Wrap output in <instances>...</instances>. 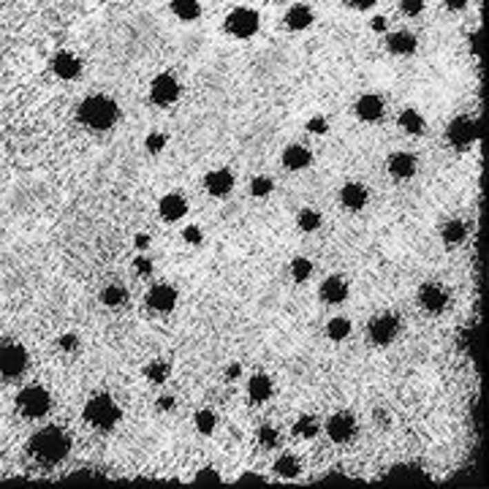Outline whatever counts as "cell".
Segmentation results:
<instances>
[{
	"label": "cell",
	"instance_id": "obj_24",
	"mask_svg": "<svg viewBox=\"0 0 489 489\" xmlns=\"http://www.w3.org/2000/svg\"><path fill=\"white\" fill-rule=\"evenodd\" d=\"M275 473L283 476V479H297L302 473V462L294 457V454H283L277 462H275Z\"/></svg>",
	"mask_w": 489,
	"mask_h": 489
},
{
	"label": "cell",
	"instance_id": "obj_29",
	"mask_svg": "<svg viewBox=\"0 0 489 489\" xmlns=\"http://www.w3.org/2000/svg\"><path fill=\"white\" fill-rule=\"evenodd\" d=\"M101 299H103V305L117 308V305H123V302L128 299V291H126L123 286H106L103 294H101Z\"/></svg>",
	"mask_w": 489,
	"mask_h": 489
},
{
	"label": "cell",
	"instance_id": "obj_30",
	"mask_svg": "<svg viewBox=\"0 0 489 489\" xmlns=\"http://www.w3.org/2000/svg\"><path fill=\"white\" fill-rule=\"evenodd\" d=\"M169 370H172V367H169L166 361L155 359V361H150V364H147V370H144V372H147V378H150L152 383H163V381L169 378Z\"/></svg>",
	"mask_w": 489,
	"mask_h": 489
},
{
	"label": "cell",
	"instance_id": "obj_16",
	"mask_svg": "<svg viewBox=\"0 0 489 489\" xmlns=\"http://www.w3.org/2000/svg\"><path fill=\"white\" fill-rule=\"evenodd\" d=\"M356 114H359V120H364V123H375V120L383 117V101H381L378 95H361V98L356 101Z\"/></svg>",
	"mask_w": 489,
	"mask_h": 489
},
{
	"label": "cell",
	"instance_id": "obj_7",
	"mask_svg": "<svg viewBox=\"0 0 489 489\" xmlns=\"http://www.w3.org/2000/svg\"><path fill=\"white\" fill-rule=\"evenodd\" d=\"M446 136L457 150H468L479 136V126L473 117H454L446 128Z\"/></svg>",
	"mask_w": 489,
	"mask_h": 489
},
{
	"label": "cell",
	"instance_id": "obj_46",
	"mask_svg": "<svg viewBox=\"0 0 489 489\" xmlns=\"http://www.w3.org/2000/svg\"><path fill=\"white\" fill-rule=\"evenodd\" d=\"M443 3L451 8V11H459V8H465V6H468V0H443Z\"/></svg>",
	"mask_w": 489,
	"mask_h": 489
},
{
	"label": "cell",
	"instance_id": "obj_12",
	"mask_svg": "<svg viewBox=\"0 0 489 489\" xmlns=\"http://www.w3.org/2000/svg\"><path fill=\"white\" fill-rule=\"evenodd\" d=\"M419 302H421V308L427 312H443L446 305H448V294H446L443 286L427 283V286H421V291H419Z\"/></svg>",
	"mask_w": 489,
	"mask_h": 489
},
{
	"label": "cell",
	"instance_id": "obj_25",
	"mask_svg": "<svg viewBox=\"0 0 489 489\" xmlns=\"http://www.w3.org/2000/svg\"><path fill=\"white\" fill-rule=\"evenodd\" d=\"M397 126H400L405 134L410 136H419L424 131V117L416 112V109H405L400 114V120H397Z\"/></svg>",
	"mask_w": 489,
	"mask_h": 489
},
{
	"label": "cell",
	"instance_id": "obj_2",
	"mask_svg": "<svg viewBox=\"0 0 489 489\" xmlns=\"http://www.w3.org/2000/svg\"><path fill=\"white\" fill-rule=\"evenodd\" d=\"M120 117L117 103L109 95H90L79 106V120L90 131H109Z\"/></svg>",
	"mask_w": 489,
	"mask_h": 489
},
{
	"label": "cell",
	"instance_id": "obj_37",
	"mask_svg": "<svg viewBox=\"0 0 489 489\" xmlns=\"http://www.w3.org/2000/svg\"><path fill=\"white\" fill-rule=\"evenodd\" d=\"M400 8L408 17H419L424 11V0H400Z\"/></svg>",
	"mask_w": 489,
	"mask_h": 489
},
{
	"label": "cell",
	"instance_id": "obj_5",
	"mask_svg": "<svg viewBox=\"0 0 489 489\" xmlns=\"http://www.w3.org/2000/svg\"><path fill=\"white\" fill-rule=\"evenodd\" d=\"M256 30H259V14L253 8L239 6L226 17V33L234 39H250Z\"/></svg>",
	"mask_w": 489,
	"mask_h": 489
},
{
	"label": "cell",
	"instance_id": "obj_49",
	"mask_svg": "<svg viewBox=\"0 0 489 489\" xmlns=\"http://www.w3.org/2000/svg\"><path fill=\"white\" fill-rule=\"evenodd\" d=\"M239 370H242L239 364H231V367L226 370V375H228V378H237V375H239Z\"/></svg>",
	"mask_w": 489,
	"mask_h": 489
},
{
	"label": "cell",
	"instance_id": "obj_44",
	"mask_svg": "<svg viewBox=\"0 0 489 489\" xmlns=\"http://www.w3.org/2000/svg\"><path fill=\"white\" fill-rule=\"evenodd\" d=\"M60 348H66V351H74V348H77V337H74V335H66V337H60Z\"/></svg>",
	"mask_w": 489,
	"mask_h": 489
},
{
	"label": "cell",
	"instance_id": "obj_47",
	"mask_svg": "<svg viewBox=\"0 0 489 489\" xmlns=\"http://www.w3.org/2000/svg\"><path fill=\"white\" fill-rule=\"evenodd\" d=\"M158 408H161V410H172V408H174V400H172V397H161V400H158Z\"/></svg>",
	"mask_w": 489,
	"mask_h": 489
},
{
	"label": "cell",
	"instance_id": "obj_9",
	"mask_svg": "<svg viewBox=\"0 0 489 489\" xmlns=\"http://www.w3.org/2000/svg\"><path fill=\"white\" fill-rule=\"evenodd\" d=\"M150 98L158 103V106H172L179 98V82L172 74H161L152 79L150 85Z\"/></svg>",
	"mask_w": 489,
	"mask_h": 489
},
{
	"label": "cell",
	"instance_id": "obj_40",
	"mask_svg": "<svg viewBox=\"0 0 489 489\" xmlns=\"http://www.w3.org/2000/svg\"><path fill=\"white\" fill-rule=\"evenodd\" d=\"M185 242L199 245V242H201V228H199V226H188V228H185Z\"/></svg>",
	"mask_w": 489,
	"mask_h": 489
},
{
	"label": "cell",
	"instance_id": "obj_32",
	"mask_svg": "<svg viewBox=\"0 0 489 489\" xmlns=\"http://www.w3.org/2000/svg\"><path fill=\"white\" fill-rule=\"evenodd\" d=\"M299 228H302V231H308V234H310V231H315V228H321V215H318V212H315V210H302V212H299Z\"/></svg>",
	"mask_w": 489,
	"mask_h": 489
},
{
	"label": "cell",
	"instance_id": "obj_38",
	"mask_svg": "<svg viewBox=\"0 0 489 489\" xmlns=\"http://www.w3.org/2000/svg\"><path fill=\"white\" fill-rule=\"evenodd\" d=\"M144 144H147V150H150L152 155H158V152L166 147V136H163V134H150Z\"/></svg>",
	"mask_w": 489,
	"mask_h": 489
},
{
	"label": "cell",
	"instance_id": "obj_41",
	"mask_svg": "<svg viewBox=\"0 0 489 489\" xmlns=\"http://www.w3.org/2000/svg\"><path fill=\"white\" fill-rule=\"evenodd\" d=\"M308 131L310 134H323L326 131V120L323 117H312L310 123H308Z\"/></svg>",
	"mask_w": 489,
	"mask_h": 489
},
{
	"label": "cell",
	"instance_id": "obj_33",
	"mask_svg": "<svg viewBox=\"0 0 489 489\" xmlns=\"http://www.w3.org/2000/svg\"><path fill=\"white\" fill-rule=\"evenodd\" d=\"M294 432L302 435V438H312V435L318 432V421H315L312 416H302V419L294 424Z\"/></svg>",
	"mask_w": 489,
	"mask_h": 489
},
{
	"label": "cell",
	"instance_id": "obj_10",
	"mask_svg": "<svg viewBox=\"0 0 489 489\" xmlns=\"http://www.w3.org/2000/svg\"><path fill=\"white\" fill-rule=\"evenodd\" d=\"M326 435H329L335 443H348L356 435V419L351 413H335V416L326 421Z\"/></svg>",
	"mask_w": 489,
	"mask_h": 489
},
{
	"label": "cell",
	"instance_id": "obj_11",
	"mask_svg": "<svg viewBox=\"0 0 489 489\" xmlns=\"http://www.w3.org/2000/svg\"><path fill=\"white\" fill-rule=\"evenodd\" d=\"M321 299L326 302V305H340V302H346L348 299V280L343 277V275H332V277H326L323 283H321Z\"/></svg>",
	"mask_w": 489,
	"mask_h": 489
},
{
	"label": "cell",
	"instance_id": "obj_4",
	"mask_svg": "<svg viewBox=\"0 0 489 489\" xmlns=\"http://www.w3.org/2000/svg\"><path fill=\"white\" fill-rule=\"evenodd\" d=\"M17 408L28 419H41L46 410L52 408V397H49V392H46L44 386H28V389L19 392Z\"/></svg>",
	"mask_w": 489,
	"mask_h": 489
},
{
	"label": "cell",
	"instance_id": "obj_31",
	"mask_svg": "<svg viewBox=\"0 0 489 489\" xmlns=\"http://www.w3.org/2000/svg\"><path fill=\"white\" fill-rule=\"evenodd\" d=\"M215 424H218V419H215L212 410H199V413H196V427H199L201 435H212Z\"/></svg>",
	"mask_w": 489,
	"mask_h": 489
},
{
	"label": "cell",
	"instance_id": "obj_36",
	"mask_svg": "<svg viewBox=\"0 0 489 489\" xmlns=\"http://www.w3.org/2000/svg\"><path fill=\"white\" fill-rule=\"evenodd\" d=\"M250 193H253V196H259V199L269 196V193H272V179L269 177H253V182H250Z\"/></svg>",
	"mask_w": 489,
	"mask_h": 489
},
{
	"label": "cell",
	"instance_id": "obj_35",
	"mask_svg": "<svg viewBox=\"0 0 489 489\" xmlns=\"http://www.w3.org/2000/svg\"><path fill=\"white\" fill-rule=\"evenodd\" d=\"M291 272H294V277L302 283V280H308L310 277V272H312V264L308 261V259H294V264H291Z\"/></svg>",
	"mask_w": 489,
	"mask_h": 489
},
{
	"label": "cell",
	"instance_id": "obj_22",
	"mask_svg": "<svg viewBox=\"0 0 489 489\" xmlns=\"http://www.w3.org/2000/svg\"><path fill=\"white\" fill-rule=\"evenodd\" d=\"M272 392H275V386H272V378L269 375H253L250 378V386H248V395H250V400L253 402H267L272 397Z\"/></svg>",
	"mask_w": 489,
	"mask_h": 489
},
{
	"label": "cell",
	"instance_id": "obj_13",
	"mask_svg": "<svg viewBox=\"0 0 489 489\" xmlns=\"http://www.w3.org/2000/svg\"><path fill=\"white\" fill-rule=\"evenodd\" d=\"M147 305L155 312H169L177 305V291H174L172 286H166V283L152 286V288L147 291Z\"/></svg>",
	"mask_w": 489,
	"mask_h": 489
},
{
	"label": "cell",
	"instance_id": "obj_6",
	"mask_svg": "<svg viewBox=\"0 0 489 489\" xmlns=\"http://www.w3.org/2000/svg\"><path fill=\"white\" fill-rule=\"evenodd\" d=\"M28 367V351L17 343H6L0 346V375L3 378H17L22 375Z\"/></svg>",
	"mask_w": 489,
	"mask_h": 489
},
{
	"label": "cell",
	"instance_id": "obj_14",
	"mask_svg": "<svg viewBox=\"0 0 489 489\" xmlns=\"http://www.w3.org/2000/svg\"><path fill=\"white\" fill-rule=\"evenodd\" d=\"M386 169L395 179H410L416 174V155L410 152H392L386 161Z\"/></svg>",
	"mask_w": 489,
	"mask_h": 489
},
{
	"label": "cell",
	"instance_id": "obj_21",
	"mask_svg": "<svg viewBox=\"0 0 489 489\" xmlns=\"http://www.w3.org/2000/svg\"><path fill=\"white\" fill-rule=\"evenodd\" d=\"M185 212H188V204H185V199L179 193H169V196L161 199V215H163V221H179Z\"/></svg>",
	"mask_w": 489,
	"mask_h": 489
},
{
	"label": "cell",
	"instance_id": "obj_23",
	"mask_svg": "<svg viewBox=\"0 0 489 489\" xmlns=\"http://www.w3.org/2000/svg\"><path fill=\"white\" fill-rule=\"evenodd\" d=\"M79 68H82V66H79V60H77L74 54H66V52H63V54L54 57V74H57L60 79H74V77L79 74Z\"/></svg>",
	"mask_w": 489,
	"mask_h": 489
},
{
	"label": "cell",
	"instance_id": "obj_34",
	"mask_svg": "<svg viewBox=\"0 0 489 489\" xmlns=\"http://www.w3.org/2000/svg\"><path fill=\"white\" fill-rule=\"evenodd\" d=\"M259 443L264 446V448H275V446L280 443L277 430H275V427H269V424H264V427L259 430Z\"/></svg>",
	"mask_w": 489,
	"mask_h": 489
},
{
	"label": "cell",
	"instance_id": "obj_45",
	"mask_svg": "<svg viewBox=\"0 0 489 489\" xmlns=\"http://www.w3.org/2000/svg\"><path fill=\"white\" fill-rule=\"evenodd\" d=\"M372 30H375V33H383V30H386V19H383V17H375V19H372Z\"/></svg>",
	"mask_w": 489,
	"mask_h": 489
},
{
	"label": "cell",
	"instance_id": "obj_39",
	"mask_svg": "<svg viewBox=\"0 0 489 489\" xmlns=\"http://www.w3.org/2000/svg\"><path fill=\"white\" fill-rule=\"evenodd\" d=\"M134 269L139 272V275H144V277H147V275L152 272V264H150V259H147V256H136Z\"/></svg>",
	"mask_w": 489,
	"mask_h": 489
},
{
	"label": "cell",
	"instance_id": "obj_48",
	"mask_svg": "<svg viewBox=\"0 0 489 489\" xmlns=\"http://www.w3.org/2000/svg\"><path fill=\"white\" fill-rule=\"evenodd\" d=\"M147 245H150V237H144V234H139V237H136V248H139V250H144Z\"/></svg>",
	"mask_w": 489,
	"mask_h": 489
},
{
	"label": "cell",
	"instance_id": "obj_27",
	"mask_svg": "<svg viewBox=\"0 0 489 489\" xmlns=\"http://www.w3.org/2000/svg\"><path fill=\"white\" fill-rule=\"evenodd\" d=\"M326 335H329L332 340H346V337L351 335V321H348V318H343V315L332 318V321L326 323Z\"/></svg>",
	"mask_w": 489,
	"mask_h": 489
},
{
	"label": "cell",
	"instance_id": "obj_15",
	"mask_svg": "<svg viewBox=\"0 0 489 489\" xmlns=\"http://www.w3.org/2000/svg\"><path fill=\"white\" fill-rule=\"evenodd\" d=\"M204 185H207V190L212 193V196H228V190L234 188V174L228 172V169H212L207 177H204Z\"/></svg>",
	"mask_w": 489,
	"mask_h": 489
},
{
	"label": "cell",
	"instance_id": "obj_28",
	"mask_svg": "<svg viewBox=\"0 0 489 489\" xmlns=\"http://www.w3.org/2000/svg\"><path fill=\"white\" fill-rule=\"evenodd\" d=\"M465 234H468V228H465V223L462 221H448L443 228V239L446 245H459L462 239H465Z\"/></svg>",
	"mask_w": 489,
	"mask_h": 489
},
{
	"label": "cell",
	"instance_id": "obj_20",
	"mask_svg": "<svg viewBox=\"0 0 489 489\" xmlns=\"http://www.w3.org/2000/svg\"><path fill=\"white\" fill-rule=\"evenodd\" d=\"M286 25H288L291 30H305V28H310L312 25V8L310 6H305V3L291 6V8H288V14H286Z\"/></svg>",
	"mask_w": 489,
	"mask_h": 489
},
{
	"label": "cell",
	"instance_id": "obj_26",
	"mask_svg": "<svg viewBox=\"0 0 489 489\" xmlns=\"http://www.w3.org/2000/svg\"><path fill=\"white\" fill-rule=\"evenodd\" d=\"M172 11L182 22H193V19H199L201 6H199V0H172Z\"/></svg>",
	"mask_w": 489,
	"mask_h": 489
},
{
	"label": "cell",
	"instance_id": "obj_19",
	"mask_svg": "<svg viewBox=\"0 0 489 489\" xmlns=\"http://www.w3.org/2000/svg\"><path fill=\"white\" fill-rule=\"evenodd\" d=\"M386 46H389V52L392 54H413L416 52V36L413 33H408V30H397V33H392L389 39H386Z\"/></svg>",
	"mask_w": 489,
	"mask_h": 489
},
{
	"label": "cell",
	"instance_id": "obj_17",
	"mask_svg": "<svg viewBox=\"0 0 489 489\" xmlns=\"http://www.w3.org/2000/svg\"><path fill=\"white\" fill-rule=\"evenodd\" d=\"M310 161H312L310 150L302 147V144H291V147H286V152H283V166L291 169V172H302V169H308Z\"/></svg>",
	"mask_w": 489,
	"mask_h": 489
},
{
	"label": "cell",
	"instance_id": "obj_3",
	"mask_svg": "<svg viewBox=\"0 0 489 489\" xmlns=\"http://www.w3.org/2000/svg\"><path fill=\"white\" fill-rule=\"evenodd\" d=\"M123 410L120 405L112 400L109 395H98L85 405V421L98 427V430H112L117 421H120Z\"/></svg>",
	"mask_w": 489,
	"mask_h": 489
},
{
	"label": "cell",
	"instance_id": "obj_18",
	"mask_svg": "<svg viewBox=\"0 0 489 489\" xmlns=\"http://www.w3.org/2000/svg\"><path fill=\"white\" fill-rule=\"evenodd\" d=\"M367 199H370V190H367L361 182H348V185H343V190H340V201H343V207H348V210H361V207L367 204Z\"/></svg>",
	"mask_w": 489,
	"mask_h": 489
},
{
	"label": "cell",
	"instance_id": "obj_43",
	"mask_svg": "<svg viewBox=\"0 0 489 489\" xmlns=\"http://www.w3.org/2000/svg\"><path fill=\"white\" fill-rule=\"evenodd\" d=\"M196 479H199V481H218L221 476H218V470H210V468H204V470H201Z\"/></svg>",
	"mask_w": 489,
	"mask_h": 489
},
{
	"label": "cell",
	"instance_id": "obj_8",
	"mask_svg": "<svg viewBox=\"0 0 489 489\" xmlns=\"http://www.w3.org/2000/svg\"><path fill=\"white\" fill-rule=\"evenodd\" d=\"M397 332H400V321H397V315H392V312L375 315V318L370 321V340H372L375 346H389V343L397 337Z\"/></svg>",
	"mask_w": 489,
	"mask_h": 489
},
{
	"label": "cell",
	"instance_id": "obj_42",
	"mask_svg": "<svg viewBox=\"0 0 489 489\" xmlns=\"http://www.w3.org/2000/svg\"><path fill=\"white\" fill-rule=\"evenodd\" d=\"M378 0H346V6H351L356 11H364V8H370V6H375Z\"/></svg>",
	"mask_w": 489,
	"mask_h": 489
},
{
	"label": "cell",
	"instance_id": "obj_1",
	"mask_svg": "<svg viewBox=\"0 0 489 489\" xmlns=\"http://www.w3.org/2000/svg\"><path fill=\"white\" fill-rule=\"evenodd\" d=\"M30 457L39 459L41 465H57L68 457L71 451V438L60 430V427H44L39 430L33 438H30V446H28Z\"/></svg>",
	"mask_w": 489,
	"mask_h": 489
}]
</instances>
